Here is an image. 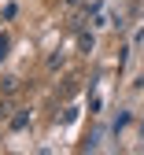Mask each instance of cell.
<instances>
[{"label": "cell", "instance_id": "6da1fadb", "mask_svg": "<svg viewBox=\"0 0 144 155\" xmlns=\"http://www.w3.org/2000/svg\"><path fill=\"white\" fill-rule=\"evenodd\" d=\"M30 126V111H15L11 114V129H26Z\"/></svg>", "mask_w": 144, "mask_h": 155}, {"label": "cell", "instance_id": "7a4b0ae2", "mask_svg": "<svg viewBox=\"0 0 144 155\" xmlns=\"http://www.w3.org/2000/svg\"><path fill=\"white\" fill-rule=\"evenodd\" d=\"M78 45H81V52H89L92 48V33H78Z\"/></svg>", "mask_w": 144, "mask_h": 155}, {"label": "cell", "instance_id": "3957f363", "mask_svg": "<svg viewBox=\"0 0 144 155\" xmlns=\"http://www.w3.org/2000/svg\"><path fill=\"white\" fill-rule=\"evenodd\" d=\"M0 89H4V92H15V89H18V78H4V85H0Z\"/></svg>", "mask_w": 144, "mask_h": 155}, {"label": "cell", "instance_id": "277c9868", "mask_svg": "<svg viewBox=\"0 0 144 155\" xmlns=\"http://www.w3.org/2000/svg\"><path fill=\"white\" fill-rule=\"evenodd\" d=\"M8 48H11V41H8V37H0V59L8 55Z\"/></svg>", "mask_w": 144, "mask_h": 155}, {"label": "cell", "instance_id": "5b68a950", "mask_svg": "<svg viewBox=\"0 0 144 155\" xmlns=\"http://www.w3.org/2000/svg\"><path fill=\"white\" fill-rule=\"evenodd\" d=\"M67 4H78V0H67Z\"/></svg>", "mask_w": 144, "mask_h": 155}]
</instances>
